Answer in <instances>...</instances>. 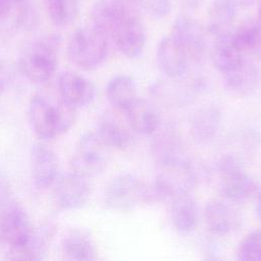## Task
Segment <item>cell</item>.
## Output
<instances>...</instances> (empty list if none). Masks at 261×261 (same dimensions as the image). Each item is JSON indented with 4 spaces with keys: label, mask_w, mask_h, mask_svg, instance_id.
I'll return each instance as SVG.
<instances>
[{
    "label": "cell",
    "mask_w": 261,
    "mask_h": 261,
    "mask_svg": "<svg viewBox=\"0 0 261 261\" xmlns=\"http://www.w3.org/2000/svg\"><path fill=\"white\" fill-rule=\"evenodd\" d=\"M109 150L96 132L85 133L80 137L72 153L73 171L90 178L103 173L109 164Z\"/></svg>",
    "instance_id": "52a82bcc"
},
{
    "label": "cell",
    "mask_w": 261,
    "mask_h": 261,
    "mask_svg": "<svg viewBox=\"0 0 261 261\" xmlns=\"http://www.w3.org/2000/svg\"><path fill=\"white\" fill-rule=\"evenodd\" d=\"M129 127L137 134L150 136L159 129L160 117L148 101L137 98L124 111Z\"/></svg>",
    "instance_id": "ac0fdd59"
},
{
    "label": "cell",
    "mask_w": 261,
    "mask_h": 261,
    "mask_svg": "<svg viewBox=\"0 0 261 261\" xmlns=\"http://www.w3.org/2000/svg\"><path fill=\"white\" fill-rule=\"evenodd\" d=\"M108 101L117 109L124 111L137 98V86L128 75H117L106 87Z\"/></svg>",
    "instance_id": "484cf974"
},
{
    "label": "cell",
    "mask_w": 261,
    "mask_h": 261,
    "mask_svg": "<svg viewBox=\"0 0 261 261\" xmlns=\"http://www.w3.org/2000/svg\"><path fill=\"white\" fill-rule=\"evenodd\" d=\"M257 21L258 23L261 25V3L259 5V8H258V15H257Z\"/></svg>",
    "instance_id": "8d00e7d4"
},
{
    "label": "cell",
    "mask_w": 261,
    "mask_h": 261,
    "mask_svg": "<svg viewBox=\"0 0 261 261\" xmlns=\"http://www.w3.org/2000/svg\"><path fill=\"white\" fill-rule=\"evenodd\" d=\"M170 36L178 43L188 55L190 61L199 62L203 59L207 42L202 24L190 16H179L172 24Z\"/></svg>",
    "instance_id": "8fae6325"
},
{
    "label": "cell",
    "mask_w": 261,
    "mask_h": 261,
    "mask_svg": "<svg viewBox=\"0 0 261 261\" xmlns=\"http://www.w3.org/2000/svg\"><path fill=\"white\" fill-rule=\"evenodd\" d=\"M32 221L15 200L6 208L0 222V242L5 243L8 250L24 245L34 232Z\"/></svg>",
    "instance_id": "30bf717a"
},
{
    "label": "cell",
    "mask_w": 261,
    "mask_h": 261,
    "mask_svg": "<svg viewBox=\"0 0 261 261\" xmlns=\"http://www.w3.org/2000/svg\"><path fill=\"white\" fill-rule=\"evenodd\" d=\"M14 201L9 181L5 173L0 169V222L6 208Z\"/></svg>",
    "instance_id": "4dcf8cb0"
},
{
    "label": "cell",
    "mask_w": 261,
    "mask_h": 261,
    "mask_svg": "<svg viewBox=\"0 0 261 261\" xmlns=\"http://www.w3.org/2000/svg\"><path fill=\"white\" fill-rule=\"evenodd\" d=\"M225 88L236 96H248L253 93L261 81V70L250 59L244 62L233 70L223 74Z\"/></svg>",
    "instance_id": "e0dca14e"
},
{
    "label": "cell",
    "mask_w": 261,
    "mask_h": 261,
    "mask_svg": "<svg viewBox=\"0 0 261 261\" xmlns=\"http://www.w3.org/2000/svg\"><path fill=\"white\" fill-rule=\"evenodd\" d=\"M28 0H0V16L8 15L15 7L20 6Z\"/></svg>",
    "instance_id": "d6a6232c"
},
{
    "label": "cell",
    "mask_w": 261,
    "mask_h": 261,
    "mask_svg": "<svg viewBox=\"0 0 261 261\" xmlns=\"http://www.w3.org/2000/svg\"><path fill=\"white\" fill-rule=\"evenodd\" d=\"M230 34L228 36L216 39L212 53L213 63L217 70L222 74L233 70L241 65L245 59H247L232 43Z\"/></svg>",
    "instance_id": "d4e9b609"
},
{
    "label": "cell",
    "mask_w": 261,
    "mask_h": 261,
    "mask_svg": "<svg viewBox=\"0 0 261 261\" xmlns=\"http://www.w3.org/2000/svg\"><path fill=\"white\" fill-rule=\"evenodd\" d=\"M238 6H249L255 2V0H232Z\"/></svg>",
    "instance_id": "d590c367"
},
{
    "label": "cell",
    "mask_w": 261,
    "mask_h": 261,
    "mask_svg": "<svg viewBox=\"0 0 261 261\" xmlns=\"http://www.w3.org/2000/svg\"><path fill=\"white\" fill-rule=\"evenodd\" d=\"M221 115L214 106H205L197 110L191 119V133L200 143L213 139L219 129Z\"/></svg>",
    "instance_id": "cb8c5ba5"
},
{
    "label": "cell",
    "mask_w": 261,
    "mask_h": 261,
    "mask_svg": "<svg viewBox=\"0 0 261 261\" xmlns=\"http://www.w3.org/2000/svg\"><path fill=\"white\" fill-rule=\"evenodd\" d=\"M96 134L110 149L125 150L133 141L128 128L110 112L100 115L97 121Z\"/></svg>",
    "instance_id": "ffe728a7"
},
{
    "label": "cell",
    "mask_w": 261,
    "mask_h": 261,
    "mask_svg": "<svg viewBox=\"0 0 261 261\" xmlns=\"http://www.w3.org/2000/svg\"><path fill=\"white\" fill-rule=\"evenodd\" d=\"M44 4L51 22L59 28L71 24L79 14L77 0H44Z\"/></svg>",
    "instance_id": "4316f807"
},
{
    "label": "cell",
    "mask_w": 261,
    "mask_h": 261,
    "mask_svg": "<svg viewBox=\"0 0 261 261\" xmlns=\"http://www.w3.org/2000/svg\"><path fill=\"white\" fill-rule=\"evenodd\" d=\"M204 220L207 228L213 234L224 237L240 227L241 215L232 202L225 199H215L206 204Z\"/></svg>",
    "instance_id": "5bb4252c"
},
{
    "label": "cell",
    "mask_w": 261,
    "mask_h": 261,
    "mask_svg": "<svg viewBox=\"0 0 261 261\" xmlns=\"http://www.w3.org/2000/svg\"><path fill=\"white\" fill-rule=\"evenodd\" d=\"M230 38L236 47L247 59H261V25L256 20H247L233 29Z\"/></svg>",
    "instance_id": "44dd1931"
},
{
    "label": "cell",
    "mask_w": 261,
    "mask_h": 261,
    "mask_svg": "<svg viewBox=\"0 0 261 261\" xmlns=\"http://www.w3.org/2000/svg\"><path fill=\"white\" fill-rule=\"evenodd\" d=\"M237 7L232 0H212L208 9L207 29L215 39L228 36L232 32Z\"/></svg>",
    "instance_id": "d6986e66"
},
{
    "label": "cell",
    "mask_w": 261,
    "mask_h": 261,
    "mask_svg": "<svg viewBox=\"0 0 261 261\" xmlns=\"http://www.w3.org/2000/svg\"><path fill=\"white\" fill-rule=\"evenodd\" d=\"M54 185L56 202L61 209H81L90 200L92 194L90 177L79 172L72 171L58 176Z\"/></svg>",
    "instance_id": "9c48e42d"
},
{
    "label": "cell",
    "mask_w": 261,
    "mask_h": 261,
    "mask_svg": "<svg viewBox=\"0 0 261 261\" xmlns=\"http://www.w3.org/2000/svg\"><path fill=\"white\" fill-rule=\"evenodd\" d=\"M105 206L115 212H129L143 203L159 200L153 188L147 187L137 175L123 173L114 177L104 192Z\"/></svg>",
    "instance_id": "277c9868"
},
{
    "label": "cell",
    "mask_w": 261,
    "mask_h": 261,
    "mask_svg": "<svg viewBox=\"0 0 261 261\" xmlns=\"http://www.w3.org/2000/svg\"><path fill=\"white\" fill-rule=\"evenodd\" d=\"M256 214H257V217L258 219L260 220L261 222V192L260 194L258 195V198H257V204H256Z\"/></svg>",
    "instance_id": "e575fe53"
},
{
    "label": "cell",
    "mask_w": 261,
    "mask_h": 261,
    "mask_svg": "<svg viewBox=\"0 0 261 261\" xmlns=\"http://www.w3.org/2000/svg\"><path fill=\"white\" fill-rule=\"evenodd\" d=\"M31 172L34 186L45 190L53 186L58 178L59 160L56 153L42 143H36L30 153Z\"/></svg>",
    "instance_id": "4fadbf2b"
},
{
    "label": "cell",
    "mask_w": 261,
    "mask_h": 261,
    "mask_svg": "<svg viewBox=\"0 0 261 261\" xmlns=\"http://www.w3.org/2000/svg\"><path fill=\"white\" fill-rule=\"evenodd\" d=\"M159 171L157 172L153 189L158 199L188 194L197 184L196 172L185 157H176L158 163Z\"/></svg>",
    "instance_id": "5b68a950"
},
{
    "label": "cell",
    "mask_w": 261,
    "mask_h": 261,
    "mask_svg": "<svg viewBox=\"0 0 261 261\" xmlns=\"http://www.w3.org/2000/svg\"><path fill=\"white\" fill-rule=\"evenodd\" d=\"M21 8L19 9L18 14V23L24 29H31L34 27L38 21V14L37 11L28 5V1L20 5Z\"/></svg>",
    "instance_id": "1f68e13d"
},
{
    "label": "cell",
    "mask_w": 261,
    "mask_h": 261,
    "mask_svg": "<svg viewBox=\"0 0 261 261\" xmlns=\"http://www.w3.org/2000/svg\"><path fill=\"white\" fill-rule=\"evenodd\" d=\"M61 252L69 261H91L97 259L98 254L93 238L82 228H72L63 236Z\"/></svg>",
    "instance_id": "2e32d148"
},
{
    "label": "cell",
    "mask_w": 261,
    "mask_h": 261,
    "mask_svg": "<svg viewBox=\"0 0 261 261\" xmlns=\"http://www.w3.org/2000/svg\"><path fill=\"white\" fill-rule=\"evenodd\" d=\"M170 203V217L174 228L184 233L194 230L198 223L199 210L190 193L172 197Z\"/></svg>",
    "instance_id": "7402d4cb"
},
{
    "label": "cell",
    "mask_w": 261,
    "mask_h": 261,
    "mask_svg": "<svg viewBox=\"0 0 261 261\" xmlns=\"http://www.w3.org/2000/svg\"><path fill=\"white\" fill-rule=\"evenodd\" d=\"M156 60L159 69L169 79L178 80L182 77L191 62L184 49L171 37H164L158 44Z\"/></svg>",
    "instance_id": "9a60e30c"
},
{
    "label": "cell",
    "mask_w": 261,
    "mask_h": 261,
    "mask_svg": "<svg viewBox=\"0 0 261 261\" xmlns=\"http://www.w3.org/2000/svg\"><path fill=\"white\" fill-rule=\"evenodd\" d=\"M59 44L56 35L44 36L29 44L19 56L21 73L33 83L50 80L57 68Z\"/></svg>",
    "instance_id": "7a4b0ae2"
},
{
    "label": "cell",
    "mask_w": 261,
    "mask_h": 261,
    "mask_svg": "<svg viewBox=\"0 0 261 261\" xmlns=\"http://www.w3.org/2000/svg\"><path fill=\"white\" fill-rule=\"evenodd\" d=\"M236 254L242 261H261V230L248 233L240 242Z\"/></svg>",
    "instance_id": "f1b7e54d"
},
{
    "label": "cell",
    "mask_w": 261,
    "mask_h": 261,
    "mask_svg": "<svg viewBox=\"0 0 261 261\" xmlns=\"http://www.w3.org/2000/svg\"><path fill=\"white\" fill-rule=\"evenodd\" d=\"M142 10L154 18L161 19L171 11V0H139Z\"/></svg>",
    "instance_id": "f546056e"
},
{
    "label": "cell",
    "mask_w": 261,
    "mask_h": 261,
    "mask_svg": "<svg viewBox=\"0 0 261 261\" xmlns=\"http://www.w3.org/2000/svg\"><path fill=\"white\" fill-rule=\"evenodd\" d=\"M28 115L35 135L48 141L60 137L73 125L76 109L66 104L58 95L52 97L37 93L30 101Z\"/></svg>",
    "instance_id": "6da1fadb"
},
{
    "label": "cell",
    "mask_w": 261,
    "mask_h": 261,
    "mask_svg": "<svg viewBox=\"0 0 261 261\" xmlns=\"http://www.w3.org/2000/svg\"><path fill=\"white\" fill-rule=\"evenodd\" d=\"M53 233L50 227L34 230L30 240L22 246L7 250L8 260H43L47 257L50 239Z\"/></svg>",
    "instance_id": "603a6c76"
},
{
    "label": "cell",
    "mask_w": 261,
    "mask_h": 261,
    "mask_svg": "<svg viewBox=\"0 0 261 261\" xmlns=\"http://www.w3.org/2000/svg\"><path fill=\"white\" fill-rule=\"evenodd\" d=\"M219 173V192L223 199L232 203H242L253 198L258 185L244 169L240 159L233 155L223 156L217 165Z\"/></svg>",
    "instance_id": "8992f818"
},
{
    "label": "cell",
    "mask_w": 261,
    "mask_h": 261,
    "mask_svg": "<svg viewBox=\"0 0 261 261\" xmlns=\"http://www.w3.org/2000/svg\"><path fill=\"white\" fill-rule=\"evenodd\" d=\"M57 95L74 109L90 105L96 95L95 85L85 75L72 70L61 71L56 82Z\"/></svg>",
    "instance_id": "7c38bea8"
},
{
    "label": "cell",
    "mask_w": 261,
    "mask_h": 261,
    "mask_svg": "<svg viewBox=\"0 0 261 261\" xmlns=\"http://www.w3.org/2000/svg\"><path fill=\"white\" fill-rule=\"evenodd\" d=\"M178 3L188 9H195L199 7L204 0H177Z\"/></svg>",
    "instance_id": "836d02e7"
},
{
    "label": "cell",
    "mask_w": 261,
    "mask_h": 261,
    "mask_svg": "<svg viewBox=\"0 0 261 261\" xmlns=\"http://www.w3.org/2000/svg\"><path fill=\"white\" fill-rule=\"evenodd\" d=\"M180 142L172 129L158 134L153 142V153L157 162H162L172 158L184 156Z\"/></svg>",
    "instance_id": "83f0119b"
},
{
    "label": "cell",
    "mask_w": 261,
    "mask_h": 261,
    "mask_svg": "<svg viewBox=\"0 0 261 261\" xmlns=\"http://www.w3.org/2000/svg\"><path fill=\"white\" fill-rule=\"evenodd\" d=\"M69 59L79 67L92 70L101 66L109 53V38L95 25L77 29L67 45Z\"/></svg>",
    "instance_id": "3957f363"
},
{
    "label": "cell",
    "mask_w": 261,
    "mask_h": 261,
    "mask_svg": "<svg viewBox=\"0 0 261 261\" xmlns=\"http://www.w3.org/2000/svg\"><path fill=\"white\" fill-rule=\"evenodd\" d=\"M122 55L135 59L141 56L146 45V30L141 20V12H130L121 16L108 35Z\"/></svg>",
    "instance_id": "ba28073f"
}]
</instances>
